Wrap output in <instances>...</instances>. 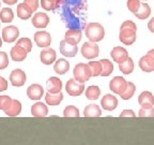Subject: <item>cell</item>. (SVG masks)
I'll return each instance as SVG.
<instances>
[{
  "instance_id": "6da1fadb",
  "label": "cell",
  "mask_w": 154,
  "mask_h": 145,
  "mask_svg": "<svg viewBox=\"0 0 154 145\" xmlns=\"http://www.w3.org/2000/svg\"><path fill=\"white\" fill-rule=\"evenodd\" d=\"M136 31H137L136 24L132 21H125L120 28V34H119L120 41L126 45H132L136 41Z\"/></svg>"
},
{
  "instance_id": "7a4b0ae2",
  "label": "cell",
  "mask_w": 154,
  "mask_h": 145,
  "mask_svg": "<svg viewBox=\"0 0 154 145\" xmlns=\"http://www.w3.org/2000/svg\"><path fill=\"white\" fill-rule=\"evenodd\" d=\"M86 37L91 42H100L105 37L104 27L99 23H90L86 26Z\"/></svg>"
},
{
  "instance_id": "3957f363",
  "label": "cell",
  "mask_w": 154,
  "mask_h": 145,
  "mask_svg": "<svg viewBox=\"0 0 154 145\" xmlns=\"http://www.w3.org/2000/svg\"><path fill=\"white\" fill-rule=\"evenodd\" d=\"M73 74H74L75 80L80 83H84V84L87 81H89V79L92 76V73L89 66L82 63L75 66L74 70H73Z\"/></svg>"
},
{
  "instance_id": "277c9868",
  "label": "cell",
  "mask_w": 154,
  "mask_h": 145,
  "mask_svg": "<svg viewBox=\"0 0 154 145\" xmlns=\"http://www.w3.org/2000/svg\"><path fill=\"white\" fill-rule=\"evenodd\" d=\"M65 90L72 97L80 96L85 90V85L84 83H80L75 79H72V80L67 81L66 85H65Z\"/></svg>"
},
{
  "instance_id": "5b68a950",
  "label": "cell",
  "mask_w": 154,
  "mask_h": 145,
  "mask_svg": "<svg viewBox=\"0 0 154 145\" xmlns=\"http://www.w3.org/2000/svg\"><path fill=\"white\" fill-rule=\"evenodd\" d=\"M99 53L100 48L96 42H86L82 47V55L86 59H93L99 56Z\"/></svg>"
},
{
  "instance_id": "8992f818",
  "label": "cell",
  "mask_w": 154,
  "mask_h": 145,
  "mask_svg": "<svg viewBox=\"0 0 154 145\" xmlns=\"http://www.w3.org/2000/svg\"><path fill=\"white\" fill-rule=\"evenodd\" d=\"M128 86V82L122 76H116L109 83V88L112 92L117 95H122L124 92L125 88Z\"/></svg>"
},
{
  "instance_id": "52a82bcc",
  "label": "cell",
  "mask_w": 154,
  "mask_h": 145,
  "mask_svg": "<svg viewBox=\"0 0 154 145\" xmlns=\"http://www.w3.org/2000/svg\"><path fill=\"white\" fill-rule=\"evenodd\" d=\"M59 50H60V53L65 57H74L78 52L77 44H73L71 42L66 41V40H62L60 42Z\"/></svg>"
},
{
  "instance_id": "ba28073f",
  "label": "cell",
  "mask_w": 154,
  "mask_h": 145,
  "mask_svg": "<svg viewBox=\"0 0 154 145\" xmlns=\"http://www.w3.org/2000/svg\"><path fill=\"white\" fill-rule=\"evenodd\" d=\"M26 80H27L26 73L23 70H20V69H15L10 74V82L15 87L24 86L25 83H26Z\"/></svg>"
},
{
  "instance_id": "9c48e42d",
  "label": "cell",
  "mask_w": 154,
  "mask_h": 145,
  "mask_svg": "<svg viewBox=\"0 0 154 145\" xmlns=\"http://www.w3.org/2000/svg\"><path fill=\"white\" fill-rule=\"evenodd\" d=\"M19 36V30L16 26H8L2 29V40L7 43H13Z\"/></svg>"
},
{
  "instance_id": "30bf717a",
  "label": "cell",
  "mask_w": 154,
  "mask_h": 145,
  "mask_svg": "<svg viewBox=\"0 0 154 145\" xmlns=\"http://www.w3.org/2000/svg\"><path fill=\"white\" fill-rule=\"evenodd\" d=\"M34 42L38 47H48L51 43V37L46 31H38L34 34Z\"/></svg>"
},
{
  "instance_id": "8fae6325",
  "label": "cell",
  "mask_w": 154,
  "mask_h": 145,
  "mask_svg": "<svg viewBox=\"0 0 154 145\" xmlns=\"http://www.w3.org/2000/svg\"><path fill=\"white\" fill-rule=\"evenodd\" d=\"M101 105L106 111H113L118 106V99L112 95H105L101 100Z\"/></svg>"
},
{
  "instance_id": "7c38bea8",
  "label": "cell",
  "mask_w": 154,
  "mask_h": 145,
  "mask_svg": "<svg viewBox=\"0 0 154 145\" xmlns=\"http://www.w3.org/2000/svg\"><path fill=\"white\" fill-rule=\"evenodd\" d=\"M110 55H111V58L113 59V61H116V63H123V61L126 60L128 58V51H126L124 47H121V46H116V47H113Z\"/></svg>"
},
{
  "instance_id": "4fadbf2b",
  "label": "cell",
  "mask_w": 154,
  "mask_h": 145,
  "mask_svg": "<svg viewBox=\"0 0 154 145\" xmlns=\"http://www.w3.org/2000/svg\"><path fill=\"white\" fill-rule=\"evenodd\" d=\"M44 95V89L41 85L32 84L27 89V96L31 100H40Z\"/></svg>"
},
{
  "instance_id": "5bb4252c",
  "label": "cell",
  "mask_w": 154,
  "mask_h": 145,
  "mask_svg": "<svg viewBox=\"0 0 154 145\" xmlns=\"http://www.w3.org/2000/svg\"><path fill=\"white\" fill-rule=\"evenodd\" d=\"M32 25L35 28H45L47 27V25L49 24V17L47 14L42 12H38L36 14H34V16L31 19Z\"/></svg>"
},
{
  "instance_id": "9a60e30c",
  "label": "cell",
  "mask_w": 154,
  "mask_h": 145,
  "mask_svg": "<svg viewBox=\"0 0 154 145\" xmlns=\"http://www.w3.org/2000/svg\"><path fill=\"white\" fill-rule=\"evenodd\" d=\"M139 67L144 72H152V71H154V58L150 54L144 55L143 57L140 58Z\"/></svg>"
},
{
  "instance_id": "2e32d148",
  "label": "cell",
  "mask_w": 154,
  "mask_h": 145,
  "mask_svg": "<svg viewBox=\"0 0 154 145\" xmlns=\"http://www.w3.org/2000/svg\"><path fill=\"white\" fill-rule=\"evenodd\" d=\"M46 88H47L48 92H51V94L60 92L62 89V82L58 77L51 76L46 82Z\"/></svg>"
},
{
  "instance_id": "e0dca14e",
  "label": "cell",
  "mask_w": 154,
  "mask_h": 145,
  "mask_svg": "<svg viewBox=\"0 0 154 145\" xmlns=\"http://www.w3.org/2000/svg\"><path fill=\"white\" fill-rule=\"evenodd\" d=\"M64 40L71 42L73 44H78L82 40V31L80 29L77 28H70L65 32Z\"/></svg>"
},
{
  "instance_id": "ac0fdd59",
  "label": "cell",
  "mask_w": 154,
  "mask_h": 145,
  "mask_svg": "<svg viewBox=\"0 0 154 145\" xmlns=\"http://www.w3.org/2000/svg\"><path fill=\"white\" fill-rule=\"evenodd\" d=\"M40 58L44 65H51L56 60L55 50L51 47H45V50H43L40 54Z\"/></svg>"
},
{
  "instance_id": "d6986e66",
  "label": "cell",
  "mask_w": 154,
  "mask_h": 145,
  "mask_svg": "<svg viewBox=\"0 0 154 145\" xmlns=\"http://www.w3.org/2000/svg\"><path fill=\"white\" fill-rule=\"evenodd\" d=\"M138 103L141 108H152L154 105V97L150 92H143L138 97Z\"/></svg>"
},
{
  "instance_id": "ffe728a7",
  "label": "cell",
  "mask_w": 154,
  "mask_h": 145,
  "mask_svg": "<svg viewBox=\"0 0 154 145\" xmlns=\"http://www.w3.org/2000/svg\"><path fill=\"white\" fill-rule=\"evenodd\" d=\"M16 12H17V16H18L19 18L28 19V18H30V17H31L33 11H32L31 8L29 7L27 3L23 2V3H19V5H17Z\"/></svg>"
},
{
  "instance_id": "44dd1931",
  "label": "cell",
  "mask_w": 154,
  "mask_h": 145,
  "mask_svg": "<svg viewBox=\"0 0 154 145\" xmlns=\"http://www.w3.org/2000/svg\"><path fill=\"white\" fill-rule=\"evenodd\" d=\"M48 113V109L46 104H43L42 102L33 104L31 106V114L34 117H45Z\"/></svg>"
},
{
  "instance_id": "7402d4cb",
  "label": "cell",
  "mask_w": 154,
  "mask_h": 145,
  "mask_svg": "<svg viewBox=\"0 0 154 145\" xmlns=\"http://www.w3.org/2000/svg\"><path fill=\"white\" fill-rule=\"evenodd\" d=\"M27 57V52L20 46L15 45L11 50V58L14 61H24Z\"/></svg>"
},
{
  "instance_id": "603a6c76",
  "label": "cell",
  "mask_w": 154,
  "mask_h": 145,
  "mask_svg": "<svg viewBox=\"0 0 154 145\" xmlns=\"http://www.w3.org/2000/svg\"><path fill=\"white\" fill-rule=\"evenodd\" d=\"M102 115L101 108L96 104H89L85 108L84 111V116L88 117V118H92V117H99Z\"/></svg>"
},
{
  "instance_id": "cb8c5ba5",
  "label": "cell",
  "mask_w": 154,
  "mask_h": 145,
  "mask_svg": "<svg viewBox=\"0 0 154 145\" xmlns=\"http://www.w3.org/2000/svg\"><path fill=\"white\" fill-rule=\"evenodd\" d=\"M69 69H70V63H69V61L63 59V58L58 59V60L56 61L55 66H54V70H55V72L60 75L65 74V73L69 71Z\"/></svg>"
},
{
  "instance_id": "d4e9b609",
  "label": "cell",
  "mask_w": 154,
  "mask_h": 145,
  "mask_svg": "<svg viewBox=\"0 0 154 145\" xmlns=\"http://www.w3.org/2000/svg\"><path fill=\"white\" fill-rule=\"evenodd\" d=\"M64 3V0H41V5L44 10L54 11L60 8Z\"/></svg>"
},
{
  "instance_id": "484cf974",
  "label": "cell",
  "mask_w": 154,
  "mask_h": 145,
  "mask_svg": "<svg viewBox=\"0 0 154 145\" xmlns=\"http://www.w3.org/2000/svg\"><path fill=\"white\" fill-rule=\"evenodd\" d=\"M63 100V94L62 92H57V94H51L47 92L45 95V101L49 105H58Z\"/></svg>"
},
{
  "instance_id": "4316f807",
  "label": "cell",
  "mask_w": 154,
  "mask_h": 145,
  "mask_svg": "<svg viewBox=\"0 0 154 145\" xmlns=\"http://www.w3.org/2000/svg\"><path fill=\"white\" fill-rule=\"evenodd\" d=\"M20 112H22V104H20V102L16 99H13L11 106H10L8 110H5V113L7 114L8 116H12V117H14V116L19 115Z\"/></svg>"
},
{
  "instance_id": "83f0119b",
  "label": "cell",
  "mask_w": 154,
  "mask_h": 145,
  "mask_svg": "<svg viewBox=\"0 0 154 145\" xmlns=\"http://www.w3.org/2000/svg\"><path fill=\"white\" fill-rule=\"evenodd\" d=\"M119 70H120L123 74H131V73L133 72V70H134V63H133L132 58L128 57L126 60L119 63Z\"/></svg>"
},
{
  "instance_id": "f1b7e54d",
  "label": "cell",
  "mask_w": 154,
  "mask_h": 145,
  "mask_svg": "<svg viewBox=\"0 0 154 145\" xmlns=\"http://www.w3.org/2000/svg\"><path fill=\"white\" fill-rule=\"evenodd\" d=\"M136 15V17L139 19H146L150 16L151 14V9H150L149 5L148 3H141L138 9V11L136 13H134Z\"/></svg>"
},
{
  "instance_id": "f546056e",
  "label": "cell",
  "mask_w": 154,
  "mask_h": 145,
  "mask_svg": "<svg viewBox=\"0 0 154 145\" xmlns=\"http://www.w3.org/2000/svg\"><path fill=\"white\" fill-rule=\"evenodd\" d=\"M100 61L102 63V76H108V75H110L113 71V65L111 63V61L108 60V59H102Z\"/></svg>"
},
{
  "instance_id": "4dcf8cb0",
  "label": "cell",
  "mask_w": 154,
  "mask_h": 145,
  "mask_svg": "<svg viewBox=\"0 0 154 145\" xmlns=\"http://www.w3.org/2000/svg\"><path fill=\"white\" fill-rule=\"evenodd\" d=\"M13 17H14V13H13L12 9H10V8H5L0 11V21L2 23L12 22Z\"/></svg>"
},
{
  "instance_id": "1f68e13d",
  "label": "cell",
  "mask_w": 154,
  "mask_h": 145,
  "mask_svg": "<svg viewBox=\"0 0 154 145\" xmlns=\"http://www.w3.org/2000/svg\"><path fill=\"white\" fill-rule=\"evenodd\" d=\"M101 90L97 86H89L86 90V97L89 100H96L99 99Z\"/></svg>"
},
{
  "instance_id": "d6a6232c",
  "label": "cell",
  "mask_w": 154,
  "mask_h": 145,
  "mask_svg": "<svg viewBox=\"0 0 154 145\" xmlns=\"http://www.w3.org/2000/svg\"><path fill=\"white\" fill-rule=\"evenodd\" d=\"M135 90H136V87H135V85L133 84L132 82H128V86H126V88H125L124 92L121 95V98H122L123 100L131 99V98L134 96Z\"/></svg>"
},
{
  "instance_id": "836d02e7",
  "label": "cell",
  "mask_w": 154,
  "mask_h": 145,
  "mask_svg": "<svg viewBox=\"0 0 154 145\" xmlns=\"http://www.w3.org/2000/svg\"><path fill=\"white\" fill-rule=\"evenodd\" d=\"M90 70H91L92 76H99L102 73V63L101 61H90L88 63Z\"/></svg>"
},
{
  "instance_id": "e575fe53",
  "label": "cell",
  "mask_w": 154,
  "mask_h": 145,
  "mask_svg": "<svg viewBox=\"0 0 154 145\" xmlns=\"http://www.w3.org/2000/svg\"><path fill=\"white\" fill-rule=\"evenodd\" d=\"M64 117H79V110L74 105H67L63 111Z\"/></svg>"
},
{
  "instance_id": "d590c367",
  "label": "cell",
  "mask_w": 154,
  "mask_h": 145,
  "mask_svg": "<svg viewBox=\"0 0 154 145\" xmlns=\"http://www.w3.org/2000/svg\"><path fill=\"white\" fill-rule=\"evenodd\" d=\"M17 46H20V47H23L24 50H26L27 53H29V52L32 50V43H31V40L29 38H20L17 41L16 43Z\"/></svg>"
},
{
  "instance_id": "8d00e7d4",
  "label": "cell",
  "mask_w": 154,
  "mask_h": 145,
  "mask_svg": "<svg viewBox=\"0 0 154 145\" xmlns=\"http://www.w3.org/2000/svg\"><path fill=\"white\" fill-rule=\"evenodd\" d=\"M13 99L10 96H0V110L5 111L11 106Z\"/></svg>"
},
{
  "instance_id": "74e56055",
  "label": "cell",
  "mask_w": 154,
  "mask_h": 145,
  "mask_svg": "<svg viewBox=\"0 0 154 145\" xmlns=\"http://www.w3.org/2000/svg\"><path fill=\"white\" fill-rule=\"evenodd\" d=\"M139 117H154V108H141L138 112Z\"/></svg>"
},
{
  "instance_id": "f35d334b",
  "label": "cell",
  "mask_w": 154,
  "mask_h": 145,
  "mask_svg": "<svg viewBox=\"0 0 154 145\" xmlns=\"http://www.w3.org/2000/svg\"><path fill=\"white\" fill-rule=\"evenodd\" d=\"M140 5V0H128V8L132 13H136L139 9Z\"/></svg>"
},
{
  "instance_id": "ab89813d",
  "label": "cell",
  "mask_w": 154,
  "mask_h": 145,
  "mask_svg": "<svg viewBox=\"0 0 154 145\" xmlns=\"http://www.w3.org/2000/svg\"><path fill=\"white\" fill-rule=\"evenodd\" d=\"M9 66V57L5 52H0V70H3Z\"/></svg>"
},
{
  "instance_id": "60d3db41",
  "label": "cell",
  "mask_w": 154,
  "mask_h": 145,
  "mask_svg": "<svg viewBox=\"0 0 154 145\" xmlns=\"http://www.w3.org/2000/svg\"><path fill=\"white\" fill-rule=\"evenodd\" d=\"M84 1L85 0H64V2L66 3L67 7H74L75 9L82 7Z\"/></svg>"
},
{
  "instance_id": "b9f144b4",
  "label": "cell",
  "mask_w": 154,
  "mask_h": 145,
  "mask_svg": "<svg viewBox=\"0 0 154 145\" xmlns=\"http://www.w3.org/2000/svg\"><path fill=\"white\" fill-rule=\"evenodd\" d=\"M24 2L27 3L29 7L31 8V10L33 12L38 9V0H24Z\"/></svg>"
},
{
  "instance_id": "7bdbcfd3",
  "label": "cell",
  "mask_w": 154,
  "mask_h": 145,
  "mask_svg": "<svg viewBox=\"0 0 154 145\" xmlns=\"http://www.w3.org/2000/svg\"><path fill=\"white\" fill-rule=\"evenodd\" d=\"M136 114L132 110H124L122 113L120 114V117H135Z\"/></svg>"
},
{
  "instance_id": "ee69618b",
  "label": "cell",
  "mask_w": 154,
  "mask_h": 145,
  "mask_svg": "<svg viewBox=\"0 0 154 145\" xmlns=\"http://www.w3.org/2000/svg\"><path fill=\"white\" fill-rule=\"evenodd\" d=\"M8 88V82L5 79H3L2 76H0V92H5Z\"/></svg>"
},
{
  "instance_id": "f6af8a7d",
  "label": "cell",
  "mask_w": 154,
  "mask_h": 145,
  "mask_svg": "<svg viewBox=\"0 0 154 145\" xmlns=\"http://www.w3.org/2000/svg\"><path fill=\"white\" fill-rule=\"evenodd\" d=\"M148 28H149L150 31L154 34V17L149 21V23H148Z\"/></svg>"
},
{
  "instance_id": "bcb514c9",
  "label": "cell",
  "mask_w": 154,
  "mask_h": 145,
  "mask_svg": "<svg viewBox=\"0 0 154 145\" xmlns=\"http://www.w3.org/2000/svg\"><path fill=\"white\" fill-rule=\"evenodd\" d=\"M3 2L5 5H15L17 2V0H2Z\"/></svg>"
},
{
  "instance_id": "7dc6e473",
  "label": "cell",
  "mask_w": 154,
  "mask_h": 145,
  "mask_svg": "<svg viewBox=\"0 0 154 145\" xmlns=\"http://www.w3.org/2000/svg\"><path fill=\"white\" fill-rule=\"evenodd\" d=\"M148 54H150V55H151L152 57L154 58V50H151V51H149V52H148Z\"/></svg>"
},
{
  "instance_id": "c3c4849f",
  "label": "cell",
  "mask_w": 154,
  "mask_h": 145,
  "mask_svg": "<svg viewBox=\"0 0 154 145\" xmlns=\"http://www.w3.org/2000/svg\"><path fill=\"white\" fill-rule=\"evenodd\" d=\"M1 46H2V39L0 38V47H1Z\"/></svg>"
},
{
  "instance_id": "681fc988",
  "label": "cell",
  "mask_w": 154,
  "mask_h": 145,
  "mask_svg": "<svg viewBox=\"0 0 154 145\" xmlns=\"http://www.w3.org/2000/svg\"><path fill=\"white\" fill-rule=\"evenodd\" d=\"M0 5H1V3H0Z\"/></svg>"
}]
</instances>
